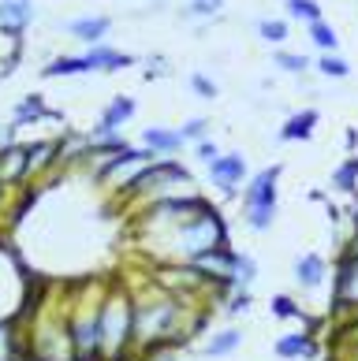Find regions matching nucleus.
Masks as SVG:
<instances>
[{
  "label": "nucleus",
  "mask_w": 358,
  "mask_h": 361,
  "mask_svg": "<svg viewBox=\"0 0 358 361\" xmlns=\"http://www.w3.org/2000/svg\"><path fill=\"white\" fill-rule=\"evenodd\" d=\"M191 90H194V97H202V101H217L220 97V86L209 75H202V71L191 75Z\"/></svg>",
  "instance_id": "nucleus-32"
},
{
  "label": "nucleus",
  "mask_w": 358,
  "mask_h": 361,
  "mask_svg": "<svg viewBox=\"0 0 358 361\" xmlns=\"http://www.w3.org/2000/svg\"><path fill=\"white\" fill-rule=\"evenodd\" d=\"M276 68H280V71H287V75H302V71H306L310 68V60L306 56H302V52H287V49H276Z\"/></svg>",
  "instance_id": "nucleus-28"
},
{
  "label": "nucleus",
  "mask_w": 358,
  "mask_h": 361,
  "mask_svg": "<svg viewBox=\"0 0 358 361\" xmlns=\"http://www.w3.org/2000/svg\"><path fill=\"white\" fill-rule=\"evenodd\" d=\"M179 135H183V142H187V145L205 142V138H209V119H205V116H194V119H187V123L179 127Z\"/></svg>",
  "instance_id": "nucleus-29"
},
{
  "label": "nucleus",
  "mask_w": 358,
  "mask_h": 361,
  "mask_svg": "<svg viewBox=\"0 0 358 361\" xmlns=\"http://www.w3.org/2000/svg\"><path fill=\"white\" fill-rule=\"evenodd\" d=\"M16 197H19V186H4V183H0V216H11Z\"/></svg>",
  "instance_id": "nucleus-34"
},
{
  "label": "nucleus",
  "mask_w": 358,
  "mask_h": 361,
  "mask_svg": "<svg viewBox=\"0 0 358 361\" xmlns=\"http://www.w3.org/2000/svg\"><path fill=\"white\" fill-rule=\"evenodd\" d=\"M131 231L150 264H191L202 253L228 246L232 227L202 194L157 202L131 216Z\"/></svg>",
  "instance_id": "nucleus-1"
},
{
  "label": "nucleus",
  "mask_w": 358,
  "mask_h": 361,
  "mask_svg": "<svg viewBox=\"0 0 358 361\" xmlns=\"http://www.w3.org/2000/svg\"><path fill=\"white\" fill-rule=\"evenodd\" d=\"M284 8H287V16L291 19H299V23H306V26H314V23H321L325 16H321V4L317 0H284Z\"/></svg>",
  "instance_id": "nucleus-23"
},
{
  "label": "nucleus",
  "mask_w": 358,
  "mask_h": 361,
  "mask_svg": "<svg viewBox=\"0 0 358 361\" xmlns=\"http://www.w3.org/2000/svg\"><path fill=\"white\" fill-rule=\"evenodd\" d=\"M217 157H220V149H217V142H213V138H205V142H198V145H194V160H198V164H205V168H209Z\"/></svg>",
  "instance_id": "nucleus-33"
},
{
  "label": "nucleus",
  "mask_w": 358,
  "mask_h": 361,
  "mask_svg": "<svg viewBox=\"0 0 358 361\" xmlns=\"http://www.w3.org/2000/svg\"><path fill=\"white\" fill-rule=\"evenodd\" d=\"M220 8H224V0H191L183 16L187 19H217Z\"/></svg>",
  "instance_id": "nucleus-31"
},
{
  "label": "nucleus",
  "mask_w": 358,
  "mask_h": 361,
  "mask_svg": "<svg viewBox=\"0 0 358 361\" xmlns=\"http://www.w3.org/2000/svg\"><path fill=\"white\" fill-rule=\"evenodd\" d=\"M45 112H49V104H45L42 93H26V97L16 104V112H11V123H16V130L19 127H34Z\"/></svg>",
  "instance_id": "nucleus-19"
},
{
  "label": "nucleus",
  "mask_w": 358,
  "mask_h": 361,
  "mask_svg": "<svg viewBox=\"0 0 358 361\" xmlns=\"http://www.w3.org/2000/svg\"><path fill=\"white\" fill-rule=\"evenodd\" d=\"M254 30H258L261 42H269V45H284L287 42V23L284 19H258Z\"/></svg>",
  "instance_id": "nucleus-25"
},
{
  "label": "nucleus",
  "mask_w": 358,
  "mask_h": 361,
  "mask_svg": "<svg viewBox=\"0 0 358 361\" xmlns=\"http://www.w3.org/2000/svg\"><path fill=\"white\" fill-rule=\"evenodd\" d=\"M291 276H295V287L299 290H306V294H317L321 287L333 283V264H328L325 253H317V250H306V253H299L295 264H291Z\"/></svg>",
  "instance_id": "nucleus-8"
},
{
  "label": "nucleus",
  "mask_w": 358,
  "mask_h": 361,
  "mask_svg": "<svg viewBox=\"0 0 358 361\" xmlns=\"http://www.w3.org/2000/svg\"><path fill=\"white\" fill-rule=\"evenodd\" d=\"M239 346H243V331H239L235 324L232 328H220V331H213L205 343H202V357H209V361H220V357H232Z\"/></svg>",
  "instance_id": "nucleus-16"
},
{
  "label": "nucleus",
  "mask_w": 358,
  "mask_h": 361,
  "mask_svg": "<svg viewBox=\"0 0 358 361\" xmlns=\"http://www.w3.org/2000/svg\"><path fill=\"white\" fill-rule=\"evenodd\" d=\"M246 310H250V290H228V298L220 302V313L228 317V320L232 317H243Z\"/></svg>",
  "instance_id": "nucleus-30"
},
{
  "label": "nucleus",
  "mask_w": 358,
  "mask_h": 361,
  "mask_svg": "<svg viewBox=\"0 0 358 361\" xmlns=\"http://www.w3.org/2000/svg\"><path fill=\"white\" fill-rule=\"evenodd\" d=\"M191 194H194V176H191V168L183 164V160H176V157H157L116 205L127 209L131 216H135V212L150 209V205H157V202L191 197Z\"/></svg>",
  "instance_id": "nucleus-3"
},
{
  "label": "nucleus",
  "mask_w": 358,
  "mask_h": 361,
  "mask_svg": "<svg viewBox=\"0 0 358 361\" xmlns=\"http://www.w3.org/2000/svg\"><path fill=\"white\" fill-rule=\"evenodd\" d=\"M34 23V0H0V30L23 34Z\"/></svg>",
  "instance_id": "nucleus-14"
},
{
  "label": "nucleus",
  "mask_w": 358,
  "mask_h": 361,
  "mask_svg": "<svg viewBox=\"0 0 358 361\" xmlns=\"http://www.w3.org/2000/svg\"><path fill=\"white\" fill-rule=\"evenodd\" d=\"M321 123V116L317 109H302V112H291L280 127V142H306L314 138V127Z\"/></svg>",
  "instance_id": "nucleus-17"
},
{
  "label": "nucleus",
  "mask_w": 358,
  "mask_h": 361,
  "mask_svg": "<svg viewBox=\"0 0 358 361\" xmlns=\"http://www.w3.org/2000/svg\"><path fill=\"white\" fill-rule=\"evenodd\" d=\"M333 190L336 194H358V157H347L343 164L333 171Z\"/></svg>",
  "instance_id": "nucleus-22"
},
{
  "label": "nucleus",
  "mask_w": 358,
  "mask_h": 361,
  "mask_svg": "<svg viewBox=\"0 0 358 361\" xmlns=\"http://www.w3.org/2000/svg\"><path fill=\"white\" fill-rule=\"evenodd\" d=\"M273 354L280 357V361H314L317 354H321V346H317V336H314L310 328H295V331L276 336Z\"/></svg>",
  "instance_id": "nucleus-9"
},
{
  "label": "nucleus",
  "mask_w": 358,
  "mask_h": 361,
  "mask_svg": "<svg viewBox=\"0 0 358 361\" xmlns=\"http://www.w3.org/2000/svg\"><path fill=\"white\" fill-rule=\"evenodd\" d=\"M135 109H138V104H135V97H127V93H116V97H112V101L101 109L97 123H101L105 130H116V135H119V127H124L127 119L135 116Z\"/></svg>",
  "instance_id": "nucleus-18"
},
{
  "label": "nucleus",
  "mask_w": 358,
  "mask_h": 361,
  "mask_svg": "<svg viewBox=\"0 0 358 361\" xmlns=\"http://www.w3.org/2000/svg\"><path fill=\"white\" fill-rule=\"evenodd\" d=\"M142 145L157 157H179L187 149V142H183L179 127H145L142 130Z\"/></svg>",
  "instance_id": "nucleus-11"
},
{
  "label": "nucleus",
  "mask_w": 358,
  "mask_h": 361,
  "mask_svg": "<svg viewBox=\"0 0 358 361\" xmlns=\"http://www.w3.org/2000/svg\"><path fill=\"white\" fill-rule=\"evenodd\" d=\"M153 160H157V153H150L145 145H131L124 157L112 160V168L97 179V186H101L105 194H112V202H119V197H124L131 186H135V179L153 164Z\"/></svg>",
  "instance_id": "nucleus-6"
},
{
  "label": "nucleus",
  "mask_w": 358,
  "mask_h": 361,
  "mask_svg": "<svg viewBox=\"0 0 358 361\" xmlns=\"http://www.w3.org/2000/svg\"><path fill=\"white\" fill-rule=\"evenodd\" d=\"M109 30H112V19H109V16H78V19L68 23V34L78 37V42H86L90 49H94V45H105Z\"/></svg>",
  "instance_id": "nucleus-12"
},
{
  "label": "nucleus",
  "mask_w": 358,
  "mask_h": 361,
  "mask_svg": "<svg viewBox=\"0 0 358 361\" xmlns=\"http://www.w3.org/2000/svg\"><path fill=\"white\" fill-rule=\"evenodd\" d=\"M284 168L280 164H269L261 168L258 176H250V183L243 186V224L250 227V231H273L276 224V212H280V202H276V183H280Z\"/></svg>",
  "instance_id": "nucleus-4"
},
{
  "label": "nucleus",
  "mask_w": 358,
  "mask_h": 361,
  "mask_svg": "<svg viewBox=\"0 0 358 361\" xmlns=\"http://www.w3.org/2000/svg\"><path fill=\"white\" fill-rule=\"evenodd\" d=\"M273 317H280V320H299V324L310 328V331H314V324H317V320H314L306 310H302V302L291 298V294H276V298H273Z\"/></svg>",
  "instance_id": "nucleus-20"
},
{
  "label": "nucleus",
  "mask_w": 358,
  "mask_h": 361,
  "mask_svg": "<svg viewBox=\"0 0 358 361\" xmlns=\"http://www.w3.org/2000/svg\"><path fill=\"white\" fill-rule=\"evenodd\" d=\"M101 361H135V294L124 276L101 298Z\"/></svg>",
  "instance_id": "nucleus-2"
},
{
  "label": "nucleus",
  "mask_w": 358,
  "mask_h": 361,
  "mask_svg": "<svg viewBox=\"0 0 358 361\" xmlns=\"http://www.w3.org/2000/svg\"><path fill=\"white\" fill-rule=\"evenodd\" d=\"M83 56H86V63H90V71H124V68H131V63H135V56H131V52H119V49H112V45H94V49H86Z\"/></svg>",
  "instance_id": "nucleus-15"
},
{
  "label": "nucleus",
  "mask_w": 358,
  "mask_h": 361,
  "mask_svg": "<svg viewBox=\"0 0 358 361\" xmlns=\"http://www.w3.org/2000/svg\"><path fill=\"white\" fill-rule=\"evenodd\" d=\"M258 272H261V264L250 257V253H243L239 250V264H235V290H250V283L258 279Z\"/></svg>",
  "instance_id": "nucleus-24"
},
{
  "label": "nucleus",
  "mask_w": 358,
  "mask_h": 361,
  "mask_svg": "<svg viewBox=\"0 0 358 361\" xmlns=\"http://www.w3.org/2000/svg\"><path fill=\"white\" fill-rule=\"evenodd\" d=\"M26 287H30V272L19 253H11L8 243L0 238V320L19 317L26 302Z\"/></svg>",
  "instance_id": "nucleus-5"
},
{
  "label": "nucleus",
  "mask_w": 358,
  "mask_h": 361,
  "mask_svg": "<svg viewBox=\"0 0 358 361\" xmlns=\"http://www.w3.org/2000/svg\"><path fill=\"white\" fill-rule=\"evenodd\" d=\"M347 216H351V224H354V231H358V194H354V205H351V212H347Z\"/></svg>",
  "instance_id": "nucleus-36"
},
{
  "label": "nucleus",
  "mask_w": 358,
  "mask_h": 361,
  "mask_svg": "<svg viewBox=\"0 0 358 361\" xmlns=\"http://www.w3.org/2000/svg\"><path fill=\"white\" fill-rule=\"evenodd\" d=\"M317 71H321L325 78H347L351 63L343 56H336V52H321V56H317Z\"/></svg>",
  "instance_id": "nucleus-27"
},
{
  "label": "nucleus",
  "mask_w": 358,
  "mask_h": 361,
  "mask_svg": "<svg viewBox=\"0 0 358 361\" xmlns=\"http://www.w3.org/2000/svg\"><path fill=\"white\" fill-rule=\"evenodd\" d=\"M0 183L4 186H23L26 183V142L0 145Z\"/></svg>",
  "instance_id": "nucleus-10"
},
{
  "label": "nucleus",
  "mask_w": 358,
  "mask_h": 361,
  "mask_svg": "<svg viewBox=\"0 0 358 361\" xmlns=\"http://www.w3.org/2000/svg\"><path fill=\"white\" fill-rule=\"evenodd\" d=\"M310 42H314L317 52H336V49H340V37H336V30H333L325 19L310 26Z\"/></svg>",
  "instance_id": "nucleus-26"
},
{
  "label": "nucleus",
  "mask_w": 358,
  "mask_h": 361,
  "mask_svg": "<svg viewBox=\"0 0 358 361\" xmlns=\"http://www.w3.org/2000/svg\"><path fill=\"white\" fill-rule=\"evenodd\" d=\"M150 78H161V75H172V68H168V60H161V56H153L150 60V71H145Z\"/></svg>",
  "instance_id": "nucleus-35"
},
{
  "label": "nucleus",
  "mask_w": 358,
  "mask_h": 361,
  "mask_svg": "<svg viewBox=\"0 0 358 361\" xmlns=\"http://www.w3.org/2000/svg\"><path fill=\"white\" fill-rule=\"evenodd\" d=\"M205 171H209V183H213L224 197H239L243 186L250 183V168H246L243 153H220Z\"/></svg>",
  "instance_id": "nucleus-7"
},
{
  "label": "nucleus",
  "mask_w": 358,
  "mask_h": 361,
  "mask_svg": "<svg viewBox=\"0 0 358 361\" xmlns=\"http://www.w3.org/2000/svg\"><path fill=\"white\" fill-rule=\"evenodd\" d=\"M347 149H358V130H347Z\"/></svg>",
  "instance_id": "nucleus-37"
},
{
  "label": "nucleus",
  "mask_w": 358,
  "mask_h": 361,
  "mask_svg": "<svg viewBox=\"0 0 358 361\" xmlns=\"http://www.w3.org/2000/svg\"><path fill=\"white\" fill-rule=\"evenodd\" d=\"M86 71H90L86 56H52L42 68L45 78H68V75H86Z\"/></svg>",
  "instance_id": "nucleus-21"
},
{
  "label": "nucleus",
  "mask_w": 358,
  "mask_h": 361,
  "mask_svg": "<svg viewBox=\"0 0 358 361\" xmlns=\"http://www.w3.org/2000/svg\"><path fill=\"white\" fill-rule=\"evenodd\" d=\"M0 361H30V354H26V331L16 317L0 320Z\"/></svg>",
  "instance_id": "nucleus-13"
}]
</instances>
